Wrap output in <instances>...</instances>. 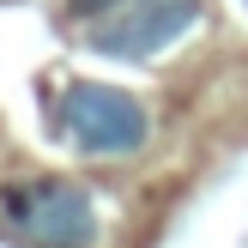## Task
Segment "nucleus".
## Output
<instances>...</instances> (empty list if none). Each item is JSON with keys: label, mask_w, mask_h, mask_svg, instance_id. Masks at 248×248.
<instances>
[{"label": "nucleus", "mask_w": 248, "mask_h": 248, "mask_svg": "<svg viewBox=\"0 0 248 248\" xmlns=\"http://www.w3.org/2000/svg\"><path fill=\"white\" fill-rule=\"evenodd\" d=\"M61 133L85 157H127L152 140V115H145V103L133 91H115V85H97V79H73L67 97H61Z\"/></svg>", "instance_id": "nucleus-1"}, {"label": "nucleus", "mask_w": 248, "mask_h": 248, "mask_svg": "<svg viewBox=\"0 0 248 248\" xmlns=\"http://www.w3.org/2000/svg\"><path fill=\"white\" fill-rule=\"evenodd\" d=\"M12 230L36 248H91L97 242V206L79 182H12L0 194Z\"/></svg>", "instance_id": "nucleus-2"}, {"label": "nucleus", "mask_w": 248, "mask_h": 248, "mask_svg": "<svg viewBox=\"0 0 248 248\" xmlns=\"http://www.w3.org/2000/svg\"><path fill=\"white\" fill-rule=\"evenodd\" d=\"M109 6H115V0H67L73 18H97V12H109Z\"/></svg>", "instance_id": "nucleus-4"}, {"label": "nucleus", "mask_w": 248, "mask_h": 248, "mask_svg": "<svg viewBox=\"0 0 248 248\" xmlns=\"http://www.w3.org/2000/svg\"><path fill=\"white\" fill-rule=\"evenodd\" d=\"M194 18H200V0H115L109 12L91 18L85 48L91 55H115V61H152Z\"/></svg>", "instance_id": "nucleus-3"}]
</instances>
